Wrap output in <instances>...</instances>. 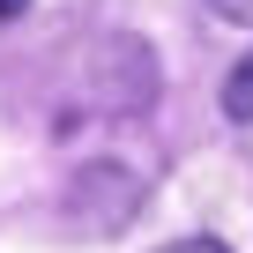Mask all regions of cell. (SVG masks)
Returning <instances> with one entry per match:
<instances>
[{"label": "cell", "instance_id": "obj_1", "mask_svg": "<svg viewBox=\"0 0 253 253\" xmlns=\"http://www.w3.org/2000/svg\"><path fill=\"white\" fill-rule=\"evenodd\" d=\"M82 82H89L97 112H142L157 97V52L142 38H97L82 52Z\"/></svg>", "mask_w": 253, "mask_h": 253}, {"label": "cell", "instance_id": "obj_2", "mask_svg": "<svg viewBox=\"0 0 253 253\" xmlns=\"http://www.w3.org/2000/svg\"><path fill=\"white\" fill-rule=\"evenodd\" d=\"M134 201H142L134 171L89 164V171H75V186H67V223H75V231H119L126 216H134Z\"/></svg>", "mask_w": 253, "mask_h": 253}, {"label": "cell", "instance_id": "obj_3", "mask_svg": "<svg viewBox=\"0 0 253 253\" xmlns=\"http://www.w3.org/2000/svg\"><path fill=\"white\" fill-rule=\"evenodd\" d=\"M223 119H238V126H253V52L223 75Z\"/></svg>", "mask_w": 253, "mask_h": 253}, {"label": "cell", "instance_id": "obj_4", "mask_svg": "<svg viewBox=\"0 0 253 253\" xmlns=\"http://www.w3.org/2000/svg\"><path fill=\"white\" fill-rule=\"evenodd\" d=\"M157 253H231L223 238H171V246H157Z\"/></svg>", "mask_w": 253, "mask_h": 253}, {"label": "cell", "instance_id": "obj_5", "mask_svg": "<svg viewBox=\"0 0 253 253\" xmlns=\"http://www.w3.org/2000/svg\"><path fill=\"white\" fill-rule=\"evenodd\" d=\"M209 8H216L223 23H246V30H253V0H209Z\"/></svg>", "mask_w": 253, "mask_h": 253}, {"label": "cell", "instance_id": "obj_6", "mask_svg": "<svg viewBox=\"0 0 253 253\" xmlns=\"http://www.w3.org/2000/svg\"><path fill=\"white\" fill-rule=\"evenodd\" d=\"M23 8H30V0H0V23H8V15H23Z\"/></svg>", "mask_w": 253, "mask_h": 253}]
</instances>
